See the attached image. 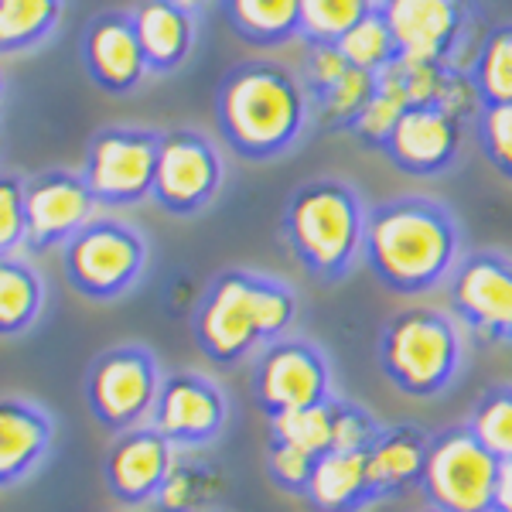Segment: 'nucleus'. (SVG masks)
I'll use <instances>...</instances> for the list:
<instances>
[{
	"mask_svg": "<svg viewBox=\"0 0 512 512\" xmlns=\"http://www.w3.org/2000/svg\"><path fill=\"white\" fill-rule=\"evenodd\" d=\"M465 256V226L434 195H393L369 205L362 263L390 294L420 297L448 284Z\"/></svg>",
	"mask_w": 512,
	"mask_h": 512,
	"instance_id": "f257e3e1",
	"label": "nucleus"
},
{
	"mask_svg": "<svg viewBox=\"0 0 512 512\" xmlns=\"http://www.w3.org/2000/svg\"><path fill=\"white\" fill-rule=\"evenodd\" d=\"M222 144L243 161L267 164L294 154L315 130V103L301 76L274 59H246L216 86Z\"/></svg>",
	"mask_w": 512,
	"mask_h": 512,
	"instance_id": "f03ea898",
	"label": "nucleus"
},
{
	"mask_svg": "<svg viewBox=\"0 0 512 512\" xmlns=\"http://www.w3.org/2000/svg\"><path fill=\"white\" fill-rule=\"evenodd\" d=\"M301 297L287 280L263 270L229 267L209 280L192 315V335L216 366H239L270 342L291 335Z\"/></svg>",
	"mask_w": 512,
	"mask_h": 512,
	"instance_id": "7ed1b4c3",
	"label": "nucleus"
},
{
	"mask_svg": "<svg viewBox=\"0 0 512 512\" xmlns=\"http://www.w3.org/2000/svg\"><path fill=\"white\" fill-rule=\"evenodd\" d=\"M369 205L349 178L321 175L294 188L280 216V236L294 263L325 287L345 284L362 267Z\"/></svg>",
	"mask_w": 512,
	"mask_h": 512,
	"instance_id": "20e7f679",
	"label": "nucleus"
},
{
	"mask_svg": "<svg viewBox=\"0 0 512 512\" xmlns=\"http://www.w3.org/2000/svg\"><path fill=\"white\" fill-rule=\"evenodd\" d=\"M468 332L448 308L410 304L390 315L376 338L379 373L410 400H437L468 366Z\"/></svg>",
	"mask_w": 512,
	"mask_h": 512,
	"instance_id": "39448f33",
	"label": "nucleus"
},
{
	"mask_svg": "<svg viewBox=\"0 0 512 512\" xmlns=\"http://www.w3.org/2000/svg\"><path fill=\"white\" fill-rule=\"evenodd\" d=\"M151 246L137 226L96 216L62 246V270L72 291L89 301H120L144 280Z\"/></svg>",
	"mask_w": 512,
	"mask_h": 512,
	"instance_id": "423d86ee",
	"label": "nucleus"
},
{
	"mask_svg": "<svg viewBox=\"0 0 512 512\" xmlns=\"http://www.w3.org/2000/svg\"><path fill=\"white\" fill-rule=\"evenodd\" d=\"M499 458L468 431L451 424L431 434L420 499L431 512H492Z\"/></svg>",
	"mask_w": 512,
	"mask_h": 512,
	"instance_id": "0eeeda50",
	"label": "nucleus"
},
{
	"mask_svg": "<svg viewBox=\"0 0 512 512\" xmlns=\"http://www.w3.org/2000/svg\"><path fill=\"white\" fill-rule=\"evenodd\" d=\"M164 373L147 345H113L99 352L86 373V403L99 427L123 434L151 424Z\"/></svg>",
	"mask_w": 512,
	"mask_h": 512,
	"instance_id": "6e6552de",
	"label": "nucleus"
},
{
	"mask_svg": "<svg viewBox=\"0 0 512 512\" xmlns=\"http://www.w3.org/2000/svg\"><path fill=\"white\" fill-rule=\"evenodd\" d=\"M448 311L468 338L482 345H512V256L495 246L465 250L444 284Z\"/></svg>",
	"mask_w": 512,
	"mask_h": 512,
	"instance_id": "1a4fd4ad",
	"label": "nucleus"
},
{
	"mask_svg": "<svg viewBox=\"0 0 512 512\" xmlns=\"http://www.w3.org/2000/svg\"><path fill=\"white\" fill-rule=\"evenodd\" d=\"M335 393L328 352L304 335H284L253 355V400L270 417L301 407H321Z\"/></svg>",
	"mask_w": 512,
	"mask_h": 512,
	"instance_id": "9d476101",
	"label": "nucleus"
},
{
	"mask_svg": "<svg viewBox=\"0 0 512 512\" xmlns=\"http://www.w3.org/2000/svg\"><path fill=\"white\" fill-rule=\"evenodd\" d=\"M226 185V161L219 144L195 127L161 130L158 171L151 198L168 216L192 219L219 198Z\"/></svg>",
	"mask_w": 512,
	"mask_h": 512,
	"instance_id": "9b49d317",
	"label": "nucleus"
},
{
	"mask_svg": "<svg viewBox=\"0 0 512 512\" xmlns=\"http://www.w3.org/2000/svg\"><path fill=\"white\" fill-rule=\"evenodd\" d=\"M161 130L154 127H103L86 147L89 192L106 209H127L151 198L154 171H158Z\"/></svg>",
	"mask_w": 512,
	"mask_h": 512,
	"instance_id": "f8f14e48",
	"label": "nucleus"
},
{
	"mask_svg": "<svg viewBox=\"0 0 512 512\" xmlns=\"http://www.w3.org/2000/svg\"><path fill=\"white\" fill-rule=\"evenodd\" d=\"M400 59L461 62L482 24V0H376Z\"/></svg>",
	"mask_w": 512,
	"mask_h": 512,
	"instance_id": "ddd939ff",
	"label": "nucleus"
},
{
	"mask_svg": "<svg viewBox=\"0 0 512 512\" xmlns=\"http://www.w3.org/2000/svg\"><path fill=\"white\" fill-rule=\"evenodd\" d=\"M151 424L178 451L209 448L229 424V396L212 376L181 369V373L164 376Z\"/></svg>",
	"mask_w": 512,
	"mask_h": 512,
	"instance_id": "4468645a",
	"label": "nucleus"
},
{
	"mask_svg": "<svg viewBox=\"0 0 512 512\" xmlns=\"http://www.w3.org/2000/svg\"><path fill=\"white\" fill-rule=\"evenodd\" d=\"M468 123L434 106H410L393 127L383 147V158L407 178L451 175L465 154Z\"/></svg>",
	"mask_w": 512,
	"mask_h": 512,
	"instance_id": "2eb2a0df",
	"label": "nucleus"
},
{
	"mask_svg": "<svg viewBox=\"0 0 512 512\" xmlns=\"http://www.w3.org/2000/svg\"><path fill=\"white\" fill-rule=\"evenodd\" d=\"M96 195L89 192L82 171H41L24 181L28 212V246L35 253L65 246L82 226L96 219Z\"/></svg>",
	"mask_w": 512,
	"mask_h": 512,
	"instance_id": "dca6fc26",
	"label": "nucleus"
},
{
	"mask_svg": "<svg viewBox=\"0 0 512 512\" xmlns=\"http://www.w3.org/2000/svg\"><path fill=\"white\" fill-rule=\"evenodd\" d=\"M178 458V448L154 424L130 427L113 437L110 451L103 458L106 489L120 506H147L158 499L164 478Z\"/></svg>",
	"mask_w": 512,
	"mask_h": 512,
	"instance_id": "f3484780",
	"label": "nucleus"
},
{
	"mask_svg": "<svg viewBox=\"0 0 512 512\" xmlns=\"http://www.w3.org/2000/svg\"><path fill=\"white\" fill-rule=\"evenodd\" d=\"M82 65H86L89 79L96 82L103 93L123 96L151 76L140 48L134 14L130 11H103L86 24L82 35Z\"/></svg>",
	"mask_w": 512,
	"mask_h": 512,
	"instance_id": "a211bd4d",
	"label": "nucleus"
},
{
	"mask_svg": "<svg viewBox=\"0 0 512 512\" xmlns=\"http://www.w3.org/2000/svg\"><path fill=\"white\" fill-rule=\"evenodd\" d=\"M130 14H134V28L151 76H171L192 59L198 14L178 7L175 0H137Z\"/></svg>",
	"mask_w": 512,
	"mask_h": 512,
	"instance_id": "6ab92c4d",
	"label": "nucleus"
},
{
	"mask_svg": "<svg viewBox=\"0 0 512 512\" xmlns=\"http://www.w3.org/2000/svg\"><path fill=\"white\" fill-rule=\"evenodd\" d=\"M427 451H431V431L417 424H393L383 427L376 444L366 451L369 478H373L376 499H403L420 489L424 478Z\"/></svg>",
	"mask_w": 512,
	"mask_h": 512,
	"instance_id": "aec40b11",
	"label": "nucleus"
},
{
	"mask_svg": "<svg viewBox=\"0 0 512 512\" xmlns=\"http://www.w3.org/2000/svg\"><path fill=\"white\" fill-rule=\"evenodd\" d=\"M55 424L28 400H0V489L18 485L45 461Z\"/></svg>",
	"mask_w": 512,
	"mask_h": 512,
	"instance_id": "412c9836",
	"label": "nucleus"
},
{
	"mask_svg": "<svg viewBox=\"0 0 512 512\" xmlns=\"http://www.w3.org/2000/svg\"><path fill=\"white\" fill-rule=\"evenodd\" d=\"M311 512H366L376 506L366 454L325 451L315 465L311 489L304 495Z\"/></svg>",
	"mask_w": 512,
	"mask_h": 512,
	"instance_id": "4be33fe9",
	"label": "nucleus"
},
{
	"mask_svg": "<svg viewBox=\"0 0 512 512\" xmlns=\"http://www.w3.org/2000/svg\"><path fill=\"white\" fill-rule=\"evenodd\" d=\"M229 31L256 48L301 41V0H222Z\"/></svg>",
	"mask_w": 512,
	"mask_h": 512,
	"instance_id": "5701e85b",
	"label": "nucleus"
},
{
	"mask_svg": "<svg viewBox=\"0 0 512 512\" xmlns=\"http://www.w3.org/2000/svg\"><path fill=\"white\" fill-rule=\"evenodd\" d=\"M45 308L38 270L18 256H0V338L24 335Z\"/></svg>",
	"mask_w": 512,
	"mask_h": 512,
	"instance_id": "b1692460",
	"label": "nucleus"
},
{
	"mask_svg": "<svg viewBox=\"0 0 512 512\" xmlns=\"http://www.w3.org/2000/svg\"><path fill=\"white\" fill-rule=\"evenodd\" d=\"M475 93L482 106L512 103V21H499L478 38L468 62Z\"/></svg>",
	"mask_w": 512,
	"mask_h": 512,
	"instance_id": "393cba45",
	"label": "nucleus"
},
{
	"mask_svg": "<svg viewBox=\"0 0 512 512\" xmlns=\"http://www.w3.org/2000/svg\"><path fill=\"white\" fill-rule=\"evenodd\" d=\"M222 492V475L209 461L178 454L164 478L154 506L158 512H212V502Z\"/></svg>",
	"mask_w": 512,
	"mask_h": 512,
	"instance_id": "a878e982",
	"label": "nucleus"
},
{
	"mask_svg": "<svg viewBox=\"0 0 512 512\" xmlns=\"http://www.w3.org/2000/svg\"><path fill=\"white\" fill-rule=\"evenodd\" d=\"M62 21V0H0V55L38 48Z\"/></svg>",
	"mask_w": 512,
	"mask_h": 512,
	"instance_id": "bb28decb",
	"label": "nucleus"
},
{
	"mask_svg": "<svg viewBox=\"0 0 512 512\" xmlns=\"http://www.w3.org/2000/svg\"><path fill=\"white\" fill-rule=\"evenodd\" d=\"M379 86V76L376 72H366V69H355L349 65L342 79L335 86H328L325 93L315 96V130L318 134H349L352 120L366 110V103L373 99Z\"/></svg>",
	"mask_w": 512,
	"mask_h": 512,
	"instance_id": "cd10ccee",
	"label": "nucleus"
},
{
	"mask_svg": "<svg viewBox=\"0 0 512 512\" xmlns=\"http://www.w3.org/2000/svg\"><path fill=\"white\" fill-rule=\"evenodd\" d=\"M465 424L495 458L509 461L512 458V383L485 386Z\"/></svg>",
	"mask_w": 512,
	"mask_h": 512,
	"instance_id": "c85d7f7f",
	"label": "nucleus"
},
{
	"mask_svg": "<svg viewBox=\"0 0 512 512\" xmlns=\"http://www.w3.org/2000/svg\"><path fill=\"white\" fill-rule=\"evenodd\" d=\"M407 110H410V103L403 99L400 89H396L386 76H379L376 93H373V99L366 103V110H362L359 117L352 120L349 137H352L359 147H366V151L383 154V147H386V140H390L393 127L400 123V117H403Z\"/></svg>",
	"mask_w": 512,
	"mask_h": 512,
	"instance_id": "c756f323",
	"label": "nucleus"
},
{
	"mask_svg": "<svg viewBox=\"0 0 512 512\" xmlns=\"http://www.w3.org/2000/svg\"><path fill=\"white\" fill-rule=\"evenodd\" d=\"M338 48L345 52V59L355 69H366V72H386L393 62H400V45H396L390 24L383 21V14L373 11L366 14L355 28L338 41Z\"/></svg>",
	"mask_w": 512,
	"mask_h": 512,
	"instance_id": "7c9ffc66",
	"label": "nucleus"
},
{
	"mask_svg": "<svg viewBox=\"0 0 512 512\" xmlns=\"http://www.w3.org/2000/svg\"><path fill=\"white\" fill-rule=\"evenodd\" d=\"M376 0H301V41H342Z\"/></svg>",
	"mask_w": 512,
	"mask_h": 512,
	"instance_id": "2f4dec72",
	"label": "nucleus"
},
{
	"mask_svg": "<svg viewBox=\"0 0 512 512\" xmlns=\"http://www.w3.org/2000/svg\"><path fill=\"white\" fill-rule=\"evenodd\" d=\"M328 414H332V451L345 454H366L386 427L379 424L373 410H366L362 403L349 400V396H332L328 400Z\"/></svg>",
	"mask_w": 512,
	"mask_h": 512,
	"instance_id": "473e14b6",
	"label": "nucleus"
},
{
	"mask_svg": "<svg viewBox=\"0 0 512 512\" xmlns=\"http://www.w3.org/2000/svg\"><path fill=\"white\" fill-rule=\"evenodd\" d=\"M270 437H280V441L321 458L325 451H332V414H328V403L270 417Z\"/></svg>",
	"mask_w": 512,
	"mask_h": 512,
	"instance_id": "72a5a7b5",
	"label": "nucleus"
},
{
	"mask_svg": "<svg viewBox=\"0 0 512 512\" xmlns=\"http://www.w3.org/2000/svg\"><path fill=\"white\" fill-rule=\"evenodd\" d=\"M475 144L482 158L499 171L502 178L512 181V103L506 106H482L472 120Z\"/></svg>",
	"mask_w": 512,
	"mask_h": 512,
	"instance_id": "f704fd0d",
	"label": "nucleus"
},
{
	"mask_svg": "<svg viewBox=\"0 0 512 512\" xmlns=\"http://www.w3.org/2000/svg\"><path fill=\"white\" fill-rule=\"evenodd\" d=\"M315 465H318V454L294 448V444L280 441V437H270L267 441V478L280 492L304 499L311 489V478H315Z\"/></svg>",
	"mask_w": 512,
	"mask_h": 512,
	"instance_id": "c9c22d12",
	"label": "nucleus"
},
{
	"mask_svg": "<svg viewBox=\"0 0 512 512\" xmlns=\"http://www.w3.org/2000/svg\"><path fill=\"white\" fill-rule=\"evenodd\" d=\"M301 45L304 48H301L297 76H301L308 96L315 99L349 72V59H345V52L338 48V41H301Z\"/></svg>",
	"mask_w": 512,
	"mask_h": 512,
	"instance_id": "e433bc0d",
	"label": "nucleus"
},
{
	"mask_svg": "<svg viewBox=\"0 0 512 512\" xmlns=\"http://www.w3.org/2000/svg\"><path fill=\"white\" fill-rule=\"evenodd\" d=\"M21 246H28L24 178L0 175V256H14Z\"/></svg>",
	"mask_w": 512,
	"mask_h": 512,
	"instance_id": "4c0bfd02",
	"label": "nucleus"
},
{
	"mask_svg": "<svg viewBox=\"0 0 512 512\" xmlns=\"http://www.w3.org/2000/svg\"><path fill=\"white\" fill-rule=\"evenodd\" d=\"M492 512H512V458H509V461H499V475H495Z\"/></svg>",
	"mask_w": 512,
	"mask_h": 512,
	"instance_id": "58836bf2",
	"label": "nucleus"
},
{
	"mask_svg": "<svg viewBox=\"0 0 512 512\" xmlns=\"http://www.w3.org/2000/svg\"><path fill=\"white\" fill-rule=\"evenodd\" d=\"M178 7H185V11H192V14H202L205 7L212 4V0H175Z\"/></svg>",
	"mask_w": 512,
	"mask_h": 512,
	"instance_id": "ea45409f",
	"label": "nucleus"
},
{
	"mask_svg": "<svg viewBox=\"0 0 512 512\" xmlns=\"http://www.w3.org/2000/svg\"><path fill=\"white\" fill-rule=\"evenodd\" d=\"M0 93H4V76H0Z\"/></svg>",
	"mask_w": 512,
	"mask_h": 512,
	"instance_id": "a19ab883",
	"label": "nucleus"
},
{
	"mask_svg": "<svg viewBox=\"0 0 512 512\" xmlns=\"http://www.w3.org/2000/svg\"><path fill=\"white\" fill-rule=\"evenodd\" d=\"M427 512H431V509H427Z\"/></svg>",
	"mask_w": 512,
	"mask_h": 512,
	"instance_id": "79ce46f5",
	"label": "nucleus"
}]
</instances>
